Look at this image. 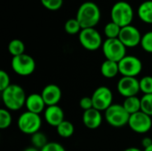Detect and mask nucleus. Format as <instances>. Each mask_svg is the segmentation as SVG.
<instances>
[{
  "label": "nucleus",
  "mask_w": 152,
  "mask_h": 151,
  "mask_svg": "<svg viewBox=\"0 0 152 151\" xmlns=\"http://www.w3.org/2000/svg\"><path fill=\"white\" fill-rule=\"evenodd\" d=\"M1 98L5 109L12 111H17L25 106L27 95L20 85L12 84L1 92Z\"/></svg>",
  "instance_id": "obj_1"
},
{
  "label": "nucleus",
  "mask_w": 152,
  "mask_h": 151,
  "mask_svg": "<svg viewBox=\"0 0 152 151\" xmlns=\"http://www.w3.org/2000/svg\"><path fill=\"white\" fill-rule=\"evenodd\" d=\"M76 19L82 28H94L101 20V10L95 3L86 1L78 7Z\"/></svg>",
  "instance_id": "obj_2"
},
{
  "label": "nucleus",
  "mask_w": 152,
  "mask_h": 151,
  "mask_svg": "<svg viewBox=\"0 0 152 151\" xmlns=\"http://www.w3.org/2000/svg\"><path fill=\"white\" fill-rule=\"evenodd\" d=\"M110 18L111 21L121 28L131 25L134 19V9L128 2L120 0L113 4L110 11Z\"/></svg>",
  "instance_id": "obj_3"
},
{
  "label": "nucleus",
  "mask_w": 152,
  "mask_h": 151,
  "mask_svg": "<svg viewBox=\"0 0 152 151\" xmlns=\"http://www.w3.org/2000/svg\"><path fill=\"white\" fill-rule=\"evenodd\" d=\"M17 126L24 134L33 135L34 133L39 132L42 126V118L38 114L25 111L18 117Z\"/></svg>",
  "instance_id": "obj_4"
},
{
  "label": "nucleus",
  "mask_w": 152,
  "mask_h": 151,
  "mask_svg": "<svg viewBox=\"0 0 152 151\" xmlns=\"http://www.w3.org/2000/svg\"><path fill=\"white\" fill-rule=\"evenodd\" d=\"M102 49L106 60L119 62L126 56V47L118 38H107Z\"/></svg>",
  "instance_id": "obj_5"
},
{
  "label": "nucleus",
  "mask_w": 152,
  "mask_h": 151,
  "mask_svg": "<svg viewBox=\"0 0 152 151\" xmlns=\"http://www.w3.org/2000/svg\"><path fill=\"white\" fill-rule=\"evenodd\" d=\"M107 123L116 128L123 127L128 125L130 114L125 109L122 104H112L104 114Z\"/></svg>",
  "instance_id": "obj_6"
},
{
  "label": "nucleus",
  "mask_w": 152,
  "mask_h": 151,
  "mask_svg": "<svg viewBox=\"0 0 152 151\" xmlns=\"http://www.w3.org/2000/svg\"><path fill=\"white\" fill-rule=\"evenodd\" d=\"M12 69L15 74L20 77H28L33 74L36 69V61L30 55L23 53L12 57L11 61Z\"/></svg>",
  "instance_id": "obj_7"
},
{
  "label": "nucleus",
  "mask_w": 152,
  "mask_h": 151,
  "mask_svg": "<svg viewBox=\"0 0 152 151\" xmlns=\"http://www.w3.org/2000/svg\"><path fill=\"white\" fill-rule=\"evenodd\" d=\"M78 40L81 45L88 51H96L103 44L101 34L94 28H82L78 34Z\"/></svg>",
  "instance_id": "obj_8"
},
{
  "label": "nucleus",
  "mask_w": 152,
  "mask_h": 151,
  "mask_svg": "<svg viewBox=\"0 0 152 151\" xmlns=\"http://www.w3.org/2000/svg\"><path fill=\"white\" fill-rule=\"evenodd\" d=\"M118 68L122 77H136L142 70V62L136 56L126 55L118 62Z\"/></svg>",
  "instance_id": "obj_9"
},
{
  "label": "nucleus",
  "mask_w": 152,
  "mask_h": 151,
  "mask_svg": "<svg viewBox=\"0 0 152 151\" xmlns=\"http://www.w3.org/2000/svg\"><path fill=\"white\" fill-rule=\"evenodd\" d=\"M94 108L102 111H106L113 103L112 91L107 86H99L92 94Z\"/></svg>",
  "instance_id": "obj_10"
},
{
  "label": "nucleus",
  "mask_w": 152,
  "mask_h": 151,
  "mask_svg": "<svg viewBox=\"0 0 152 151\" xmlns=\"http://www.w3.org/2000/svg\"><path fill=\"white\" fill-rule=\"evenodd\" d=\"M128 126L130 129L139 134H144L151 131L152 128L151 117L142 111L130 115Z\"/></svg>",
  "instance_id": "obj_11"
},
{
  "label": "nucleus",
  "mask_w": 152,
  "mask_h": 151,
  "mask_svg": "<svg viewBox=\"0 0 152 151\" xmlns=\"http://www.w3.org/2000/svg\"><path fill=\"white\" fill-rule=\"evenodd\" d=\"M117 90L118 93L125 98L137 96L141 92L140 82L136 77H122L117 84Z\"/></svg>",
  "instance_id": "obj_12"
},
{
  "label": "nucleus",
  "mask_w": 152,
  "mask_h": 151,
  "mask_svg": "<svg viewBox=\"0 0 152 151\" xmlns=\"http://www.w3.org/2000/svg\"><path fill=\"white\" fill-rule=\"evenodd\" d=\"M142 37V36L136 27L128 25L121 28L118 39L125 44L126 48H133L141 44Z\"/></svg>",
  "instance_id": "obj_13"
},
{
  "label": "nucleus",
  "mask_w": 152,
  "mask_h": 151,
  "mask_svg": "<svg viewBox=\"0 0 152 151\" xmlns=\"http://www.w3.org/2000/svg\"><path fill=\"white\" fill-rule=\"evenodd\" d=\"M65 115L63 109L58 106H49L46 107L45 110L44 111V118L45 121L51 126L57 127L61 123L65 120Z\"/></svg>",
  "instance_id": "obj_14"
},
{
  "label": "nucleus",
  "mask_w": 152,
  "mask_h": 151,
  "mask_svg": "<svg viewBox=\"0 0 152 151\" xmlns=\"http://www.w3.org/2000/svg\"><path fill=\"white\" fill-rule=\"evenodd\" d=\"M41 95L47 107L58 105L61 99V90L57 85L50 84L43 88Z\"/></svg>",
  "instance_id": "obj_15"
},
{
  "label": "nucleus",
  "mask_w": 152,
  "mask_h": 151,
  "mask_svg": "<svg viewBox=\"0 0 152 151\" xmlns=\"http://www.w3.org/2000/svg\"><path fill=\"white\" fill-rule=\"evenodd\" d=\"M82 121L84 125L91 130L97 129L101 126L102 123V112L94 108L86 110L82 116Z\"/></svg>",
  "instance_id": "obj_16"
},
{
  "label": "nucleus",
  "mask_w": 152,
  "mask_h": 151,
  "mask_svg": "<svg viewBox=\"0 0 152 151\" xmlns=\"http://www.w3.org/2000/svg\"><path fill=\"white\" fill-rule=\"evenodd\" d=\"M25 107L27 111L40 115L46 109V104L41 95V93H30L27 96Z\"/></svg>",
  "instance_id": "obj_17"
},
{
  "label": "nucleus",
  "mask_w": 152,
  "mask_h": 151,
  "mask_svg": "<svg viewBox=\"0 0 152 151\" xmlns=\"http://www.w3.org/2000/svg\"><path fill=\"white\" fill-rule=\"evenodd\" d=\"M101 73L104 77L109 79L116 77L117 75L119 73L118 62L105 60L101 65Z\"/></svg>",
  "instance_id": "obj_18"
},
{
  "label": "nucleus",
  "mask_w": 152,
  "mask_h": 151,
  "mask_svg": "<svg viewBox=\"0 0 152 151\" xmlns=\"http://www.w3.org/2000/svg\"><path fill=\"white\" fill-rule=\"evenodd\" d=\"M137 14L143 22L152 24V0L142 2L138 7Z\"/></svg>",
  "instance_id": "obj_19"
},
{
  "label": "nucleus",
  "mask_w": 152,
  "mask_h": 151,
  "mask_svg": "<svg viewBox=\"0 0 152 151\" xmlns=\"http://www.w3.org/2000/svg\"><path fill=\"white\" fill-rule=\"evenodd\" d=\"M122 105L130 115L141 111V99L137 96L125 98Z\"/></svg>",
  "instance_id": "obj_20"
},
{
  "label": "nucleus",
  "mask_w": 152,
  "mask_h": 151,
  "mask_svg": "<svg viewBox=\"0 0 152 151\" xmlns=\"http://www.w3.org/2000/svg\"><path fill=\"white\" fill-rule=\"evenodd\" d=\"M56 131L60 137L68 139V138H70L74 134L75 127L71 122L68 120H64L56 127Z\"/></svg>",
  "instance_id": "obj_21"
},
{
  "label": "nucleus",
  "mask_w": 152,
  "mask_h": 151,
  "mask_svg": "<svg viewBox=\"0 0 152 151\" xmlns=\"http://www.w3.org/2000/svg\"><path fill=\"white\" fill-rule=\"evenodd\" d=\"M8 51L12 57L25 53V44L20 39H12L8 44Z\"/></svg>",
  "instance_id": "obj_22"
},
{
  "label": "nucleus",
  "mask_w": 152,
  "mask_h": 151,
  "mask_svg": "<svg viewBox=\"0 0 152 151\" xmlns=\"http://www.w3.org/2000/svg\"><path fill=\"white\" fill-rule=\"evenodd\" d=\"M121 27L113 21L108 22L104 27V35L107 38H118L120 34Z\"/></svg>",
  "instance_id": "obj_23"
},
{
  "label": "nucleus",
  "mask_w": 152,
  "mask_h": 151,
  "mask_svg": "<svg viewBox=\"0 0 152 151\" xmlns=\"http://www.w3.org/2000/svg\"><path fill=\"white\" fill-rule=\"evenodd\" d=\"M64 29L69 35H77L80 33L82 27L76 18H71L65 22Z\"/></svg>",
  "instance_id": "obj_24"
},
{
  "label": "nucleus",
  "mask_w": 152,
  "mask_h": 151,
  "mask_svg": "<svg viewBox=\"0 0 152 151\" xmlns=\"http://www.w3.org/2000/svg\"><path fill=\"white\" fill-rule=\"evenodd\" d=\"M31 143L33 147L38 150H41L48 143V141H47L45 134L39 131L34 133L33 135H31Z\"/></svg>",
  "instance_id": "obj_25"
},
{
  "label": "nucleus",
  "mask_w": 152,
  "mask_h": 151,
  "mask_svg": "<svg viewBox=\"0 0 152 151\" xmlns=\"http://www.w3.org/2000/svg\"><path fill=\"white\" fill-rule=\"evenodd\" d=\"M141 111L152 117V94H143L141 98Z\"/></svg>",
  "instance_id": "obj_26"
},
{
  "label": "nucleus",
  "mask_w": 152,
  "mask_h": 151,
  "mask_svg": "<svg viewBox=\"0 0 152 151\" xmlns=\"http://www.w3.org/2000/svg\"><path fill=\"white\" fill-rule=\"evenodd\" d=\"M12 115L10 110L7 109H0V128L1 129H7L12 124Z\"/></svg>",
  "instance_id": "obj_27"
},
{
  "label": "nucleus",
  "mask_w": 152,
  "mask_h": 151,
  "mask_svg": "<svg viewBox=\"0 0 152 151\" xmlns=\"http://www.w3.org/2000/svg\"><path fill=\"white\" fill-rule=\"evenodd\" d=\"M140 90L143 94H152V77L145 76L139 80Z\"/></svg>",
  "instance_id": "obj_28"
},
{
  "label": "nucleus",
  "mask_w": 152,
  "mask_h": 151,
  "mask_svg": "<svg viewBox=\"0 0 152 151\" xmlns=\"http://www.w3.org/2000/svg\"><path fill=\"white\" fill-rule=\"evenodd\" d=\"M141 46L146 53H152V31H148L142 35Z\"/></svg>",
  "instance_id": "obj_29"
},
{
  "label": "nucleus",
  "mask_w": 152,
  "mask_h": 151,
  "mask_svg": "<svg viewBox=\"0 0 152 151\" xmlns=\"http://www.w3.org/2000/svg\"><path fill=\"white\" fill-rule=\"evenodd\" d=\"M40 2L44 7L51 11L59 10L63 4V0H40Z\"/></svg>",
  "instance_id": "obj_30"
},
{
  "label": "nucleus",
  "mask_w": 152,
  "mask_h": 151,
  "mask_svg": "<svg viewBox=\"0 0 152 151\" xmlns=\"http://www.w3.org/2000/svg\"><path fill=\"white\" fill-rule=\"evenodd\" d=\"M11 85V79L8 73L4 70H0V91H4Z\"/></svg>",
  "instance_id": "obj_31"
},
{
  "label": "nucleus",
  "mask_w": 152,
  "mask_h": 151,
  "mask_svg": "<svg viewBox=\"0 0 152 151\" xmlns=\"http://www.w3.org/2000/svg\"><path fill=\"white\" fill-rule=\"evenodd\" d=\"M40 151H66V150L61 143L51 142H48L43 149H41Z\"/></svg>",
  "instance_id": "obj_32"
},
{
  "label": "nucleus",
  "mask_w": 152,
  "mask_h": 151,
  "mask_svg": "<svg viewBox=\"0 0 152 151\" xmlns=\"http://www.w3.org/2000/svg\"><path fill=\"white\" fill-rule=\"evenodd\" d=\"M79 106L84 111L93 109L94 108V103H93L92 97H88V96L83 97L79 101Z\"/></svg>",
  "instance_id": "obj_33"
},
{
  "label": "nucleus",
  "mask_w": 152,
  "mask_h": 151,
  "mask_svg": "<svg viewBox=\"0 0 152 151\" xmlns=\"http://www.w3.org/2000/svg\"><path fill=\"white\" fill-rule=\"evenodd\" d=\"M151 145H152V139L150 137H143L142 139V146L146 149L148 147H150Z\"/></svg>",
  "instance_id": "obj_34"
},
{
  "label": "nucleus",
  "mask_w": 152,
  "mask_h": 151,
  "mask_svg": "<svg viewBox=\"0 0 152 151\" xmlns=\"http://www.w3.org/2000/svg\"><path fill=\"white\" fill-rule=\"evenodd\" d=\"M123 151H143V150H141L140 149L135 148V147H130V148H127V149L124 150Z\"/></svg>",
  "instance_id": "obj_35"
},
{
  "label": "nucleus",
  "mask_w": 152,
  "mask_h": 151,
  "mask_svg": "<svg viewBox=\"0 0 152 151\" xmlns=\"http://www.w3.org/2000/svg\"><path fill=\"white\" fill-rule=\"evenodd\" d=\"M23 151H40V150H38V149H37V148H35V147H28V148H26L25 150Z\"/></svg>",
  "instance_id": "obj_36"
},
{
  "label": "nucleus",
  "mask_w": 152,
  "mask_h": 151,
  "mask_svg": "<svg viewBox=\"0 0 152 151\" xmlns=\"http://www.w3.org/2000/svg\"><path fill=\"white\" fill-rule=\"evenodd\" d=\"M143 151H152V145H151L150 147H148V148H146V149H144Z\"/></svg>",
  "instance_id": "obj_37"
}]
</instances>
